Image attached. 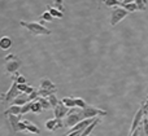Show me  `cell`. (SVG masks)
Instances as JSON below:
<instances>
[{
    "label": "cell",
    "instance_id": "9c48e42d",
    "mask_svg": "<svg viewBox=\"0 0 148 136\" xmlns=\"http://www.w3.org/2000/svg\"><path fill=\"white\" fill-rule=\"evenodd\" d=\"M143 117H144V113H143V110H142V108H140L138 112H136L135 116H134V121H133L131 127H130V135L134 134V132L140 127V122L143 121Z\"/></svg>",
    "mask_w": 148,
    "mask_h": 136
},
{
    "label": "cell",
    "instance_id": "836d02e7",
    "mask_svg": "<svg viewBox=\"0 0 148 136\" xmlns=\"http://www.w3.org/2000/svg\"><path fill=\"white\" fill-rule=\"evenodd\" d=\"M147 100H148V96H147Z\"/></svg>",
    "mask_w": 148,
    "mask_h": 136
},
{
    "label": "cell",
    "instance_id": "83f0119b",
    "mask_svg": "<svg viewBox=\"0 0 148 136\" xmlns=\"http://www.w3.org/2000/svg\"><path fill=\"white\" fill-rule=\"evenodd\" d=\"M75 105L78 106V108H81V109H84V108L87 106V104H86V101H84L83 99L77 97V99H75Z\"/></svg>",
    "mask_w": 148,
    "mask_h": 136
},
{
    "label": "cell",
    "instance_id": "e575fe53",
    "mask_svg": "<svg viewBox=\"0 0 148 136\" xmlns=\"http://www.w3.org/2000/svg\"><path fill=\"white\" fill-rule=\"evenodd\" d=\"M90 136H92V135H90Z\"/></svg>",
    "mask_w": 148,
    "mask_h": 136
},
{
    "label": "cell",
    "instance_id": "cb8c5ba5",
    "mask_svg": "<svg viewBox=\"0 0 148 136\" xmlns=\"http://www.w3.org/2000/svg\"><path fill=\"white\" fill-rule=\"evenodd\" d=\"M104 4L107 5V7H114V8H117V7H121V5H122V1H120V0H105Z\"/></svg>",
    "mask_w": 148,
    "mask_h": 136
},
{
    "label": "cell",
    "instance_id": "2e32d148",
    "mask_svg": "<svg viewBox=\"0 0 148 136\" xmlns=\"http://www.w3.org/2000/svg\"><path fill=\"white\" fill-rule=\"evenodd\" d=\"M12 46V39L9 36H3L0 39V48L1 49H9Z\"/></svg>",
    "mask_w": 148,
    "mask_h": 136
},
{
    "label": "cell",
    "instance_id": "f1b7e54d",
    "mask_svg": "<svg viewBox=\"0 0 148 136\" xmlns=\"http://www.w3.org/2000/svg\"><path fill=\"white\" fill-rule=\"evenodd\" d=\"M140 108H142V110H143V113H144V117H148V100H144L143 103H142Z\"/></svg>",
    "mask_w": 148,
    "mask_h": 136
},
{
    "label": "cell",
    "instance_id": "30bf717a",
    "mask_svg": "<svg viewBox=\"0 0 148 136\" xmlns=\"http://www.w3.org/2000/svg\"><path fill=\"white\" fill-rule=\"evenodd\" d=\"M64 127V122L62 119H57V118H52V119H48L46 122V129L48 131H56L57 129H61Z\"/></svg>",
    "mask_w": 148,
    "mask_h": 136
},
{
    "label": "cell",
    "instance_id": "4316f807",
    "mask_svg": "<svg viewBox=\"0 0 148 136\" xmlns=\"http://www.w3.org/2000/svg\"><path fill=\"white\" fill-rule=\"evenodd\" d=\"M31 108H33V103H27L26 105H23L22 106V110H21V116H23V114L31 112Z\"/></svg>",
    "mask_w": 148,
    "mask_h": 136
},
{
    "label": "cell",
    "instance_id": "603a6c76",
    "mask_svg": "<svg viewBox=\"0 0 148 136\" xmlns=\"http://www.w3.org/2000/svg\"><path fill=\"white\" fill-rule=\"evenodd\" d=\"M44 109L42 108V105L38 103V101H33V108H31V112L33 113H36V114H39V113H42Z\"/></svg>",
    "mask_w": 148,
    "mask_h": 136
},
{
    "label": "cell",
    "instance_id": "e0dca14e",
    "mask_svg": "<svg viewBox=\"0 0 148 136\" xmlns=\"http://www.w3.org/2000/svg\"><path fill=\"white\" fill-rule=\"evenodd\" d=\"M25 123H26V131H29V132H31V134H40V130L38 129V126H35L34 123H31L30 121H25Z\"/></svg>",
    "mask_w": 148,
    "mask_h": 136
},
{
    "label": "cell",
    "instance_id": "52a82bcc",
    "mask_svg": "<svg viewBox=\"0 0 148 136\" xmlns=\"http://www.w3.org/2000/svg\"><path fill=\"white\" fill-rule=\"evenodd\" d=\"M21 66V60L17 58V56H14L12 60H9L8 62H5V69L9 74H16L17 70L20 69Z\"/></svg>",
    "mask_w": 148,
    "mask_h": 136
},
{
    "label": "cell",
    "instance_id": "7c38bea8",
    "mask_svg": "<svg viewBox=\"0 0 148 136\" xmlns=\"http://www.w3.org/2000/svg\"><path fill=\"white\" fill-rule=\"evenodd\" d=\"M21 110H22V106L12 105L4 112V116H5V118L9 116H21Z\"/></svg>",
    "mask_w": 148,
    "mask_h": 136
},
{
    "label": "cell",
    "instance_id": "1f68e13d",
    "mask_svg": "<svg viewBox=\"0 0 148 136\" xmlns=\"http://www.w3.org/2000/svg\"><path fill=\"white\" fill-rule=\"evenodd\" d=\"M21 131H26V123H25V121H21L20 124H18V132H21Z\"/></svg>",
    "mask_w": 148,
    "mask_h": 136
},
{
    "label": "cell",
    "instance_id": "ffe728a7",
    "mask_svg": "<svg viewBox=\"0 0 148 136\" xmlns=\"http://www.w3.org/2000/svg\"><path fill=\"white\" fill-rule=\"evenodd\" d=\"M35 101H38V103L42 105V108H43V109H49V108H51L49 101H48V99H47V97H40V96H39Z\"/></svg>",
    "mask_w": 148,
    "mask_h": 136
},
{
    "label": "cell",
    "instance_id": "8992f818",
    "mask_svg": "<svg viewBox=\"0 0 148 136\" xmlns=\"http://www.w3.org/2000/svg\"><path fill=\"white\" fill-rule=\"evenodd\" d=\"M83 116L81 112H70L64 121V127H75L79 122L83 121Z\"/></svg>",
    "mask_w": 148,
    "mask_h": 136
},
{
    "label": "cell",
    "instance_id": "8fae6325",
    "mask_svg": "<svg viewBox=\"0 0 148 136\" xmlns=\"http://www.w3.org/2000/svg\"><path fill=\"white\" fill-rule=\"evenodd\" d=\"M7 122L13 132H18V124L21 122V116H9L7 117Z\"/></svg>",
    "mask_w": 148,
    "mask_h": 136
},
{
    "label": "cell",
    "instance_id": "277c9868",
    "mask_svg": "<svg viewBox=\"0 0 148 136\" xmlns=\"http://www.w3.org/2000/svg\"><path fill=\"white\" fill-rule=\"evenodd\" d=\"M127 14H129V12L126 9H123L122 7L113 8L112 12H110V21H109L110 26H116L118 22H121Z\"/></svg>",
    "mask_w": 148,
    "mask_h": 136
},
{
    "label": "cell",
    "instance_id": "4dcf8cb0",
    "mask_svg": "<svg viewBox=\"0 0 148 136\" xmlns=\"http://www.w3.org/2000/svg\"><path fill=\"white\" fill-rule=\"evenodd\" d=\"M143 130H144L146 136H148V118L147 117H144L143 118Z\"/></svg>",
    "mask_w": 148,
    "mask_h": 136
},
{
    "label": "cell",
    "instance_id": "f546056e",
    "mask_svg": "<svg viewBox=\"0 0 148 136\" xmlns=\"http://www.w3.org/2000/svg\"><path fill=\"white\" fill-rule=\"evenodd\" d=\"M42 18H43V21H52V18H53V17H52V14L48 12V10H47V12H44V13H43Z\"/></svg>",
    "mask_w": 148,
    "mask_h": 136
},
{
    "label": "cell",
    "instance_id": "d4e9b609",
    "mask_svg": "<svg viewBox=\"0 0 148 136\" xmlns=\"http://www.w3.org/2000/svg\"><path fill=\"white\" fill-rule=\"evenodd\" d=\"M51 7L55 8V9H57V10H60L61 13H64V5H62L61 0H56V1H53V4H52Z\"/></svg>",
    "mask_w": 148,
    "mask_h": 136
},
{
    "label": "cell",
    "instance_id": "d6a6232c",
    "mask_svg": "<svg viewBox=\"0 0 148 136\" xmlns=\"http://www.w3.org/2000/svg\"><path fill=\"white\" fill-rule=\"evenodd\" d=\"M14 56H16V54H13V53H12V54H8V56H5L4 61H5V62H8V61H9V60H12Z\"/></svg>",
    "mask_w": 148,
    "mask_h": 136
},
{
    "label": "cell",
    "instance_id": "d6986e66",
    "mask_svg": "<svg viewBox=\"0 0 148 136\" xmlns=\"http://www.w3.org/2000/svg\"><path fill=\"white\" fill-rule=\"evenodd\" d=\"M61 103L64 104L65 106H66V108H75V99H73V97H64L61 100Z\"/></svg>",
    "mask_w": 148,
    "mask_h": 136
},
{
    "label": "cell",
    "instance_id": "5b68a950",
    "mask_svg": "<svg viewBox=\"0 0 148 136\" xmlns=\"http://www.w3.org/2000/svg\"><path fill=\"white\" fill-rule=\"evenodd\" d=\"M20 95H21V92H20V90H18V84L16 82H13L12 86L9 87V90L7 91V93H1V101L4 104L12 103V101Z\"/></svg>",
    "mask_w": 148,
    "mask_h": 136
},
{
    "label": "cell",
    "instance_id": "ba28073f",
    "mask_svg": "<svg viewBox=\"0 0 148 136\" xmlns=\"http://www.w3.org/2000/svg\"><path fill=\"white\" fill-rule=\"evenodd\" d=\"M69 108H66V106L64 105V104L60 101V104L56 106V108L53 109V114H55V118L57 119H62V118H66L68 114H69Z\"/></svg>",
    "mask_w": 148,
    "mask_h": 136
},
{
    "label": "cell",
    "instance_id": "3957f363",
    "mask_svg": "<svg viewBox=\"0 0 148 136\" xmlns=\"http://www.w3.org/2000/svg\"><path fill=\"white\" fill-rule=\"evenodd\" d=\"M81 113L84 119H91V118L94 119V118H99V117L107 116V112L101 110V109L96 108V106H92V105H87L84 109H82Z\"/></svg>",
    "mask_w": 148,
    "mask_h": 136
},
{
    "label": "cell",
    "instance_id": "6da1fadb",
    "mask_svg": "<svg viewBox=\"0 0 148 136\" xmlns=\"http://www.w3.org/2000/svg\"><path fill=\"white\" fill-rule=\"evenodd\" d=\"M20 25L22 27L27 29L33 35H51V30L43 26L40 22H26V21H20Z\"/></svg>",
    "mask_w": 148,
    "mask_h": 136
},
{
    "label": "cell",
    "instance_id": "7402d4cb",
    "mask_svg": "<svg viewBox=\"0 0 148 136\" xmlns=\"http://www.w3.org/2000/svg\"><path fill=\"white\" fill-rule=\"evenodd\" d=\"M47 99H48V101H49V105H51V108H53V109L60 104V101H59V99H57L56 95H51V96H48Z\"/></svg>",
    "mask_w": 148,
    "mask_h": 136
},
{
    "label": "cell",
    "instance_id": "9a60e30c",
    "mask_svg": "<svg viewBox=\"0 0 148 136\" xmlns=\"http://www.w3.org/2000/svg\"><path fill=\"white\" fill-rule=\"evenodd\" d=\"M121 7L123 8V9H126L129 13L131 12H135V10H138V7H136L135 1H122V5Z\"/></svg>",
    "mask_w": 148,
    "mask_h": 136
},
{
    "label": "cell",
    "instance_id": "4fadbf2b",
    "mask_svg": "<svg viewBox=\"0 0 148 136\" xmlns=\"http://www.w3.org/2000/svg\"><path fill=\"white\" fill-rule=\"evenodd\" d=\"M27 103H29V95H26V93H21L20 96H17V97L12 101L13 105H17V106H23Z\"/></svg>",
    "mask_w": 148,
    "mask_h": 136
},
{
    "label": "cell",
    "instance_id": "484cf974",
    "mask_svg": "<svg viewBox=\"0 0 148 136\" xmlns=\"http://www.w3.org/2000/svg\"><path fill=\"white\" fill-rule=\"evenodd\" d=\"M135 4L138 7V10H146L147 5H146V0H135Z\"/></svg>",
    "mask_w": 148,
    "mask_h": 136
},
{
    "label": "cell",
    "instance_id": "ac0fdd59",
    "mask_svg": "<svg viewBox=\"0 0 148 136\" xmlns=\"http://www.w3.org/2000/svg\"><path fill=\"white\" fill-rule=\"evenodd\" d=\"M18 90H20L21 93H26V95H31V93L35 91L31 86H29L27 83H26V84H18Z\"/></svg>",
    "mask_w": 148,
    "mask_h": 136
},
{
    "label": "cell",
    "instance_id": "5bb4252c",
    "mask_svg": "<svg viewBox=\"0 0 148 136\" xmlns=\"http://www.w3.org/2000/svg\"><path fill=\"white\" fill-rule=\"evenodd\" d=\"M100 122H101V119H100V118H96L91 124H90L88 127H87L86 130H84L83 132H82V135H81V136H90V135H91V132H92V130H94L95 127H96L97 124L100 123Z\"/></svg>",
    "mask_w": 148,
    "mask_h": 136
},
{
    "label": "cell",
    "instance_id": "44dd1931",
    "mask_svg": "<svg viewBox=\"0 0 148 136\" xmlns=\"http://www.w3.org/2000/svg\"><path fill=\"white\" fill-rule=\"evenodd\" d=\"M48 12L52 14V17H56V18H62L64 17V13H61L60 10L55 9V8H52L51 5H48Z\"/></svg>",
    "mask_w": 148,
    "mask_h": 136
},
{
    "label": "cell",
    "instance_id": "7a4b0ae2",
    "mask_svg": "<svg viewBox=\"0 0 148 136\" xmlns=\"http://www.w3.org/2000/svg\"><path fill=\"white\" fill-rule=\"evenodd\" d=\"M39 86H40V88H39V96L40 97H48L51 95H55L57 91V87L49 79H47V78L42 79Z\"/></svg>",
    "mask_w": 148,
    "mask_h": 136
}]
</instances>
